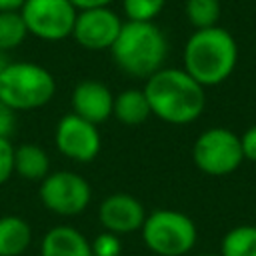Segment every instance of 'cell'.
Segmentation results:
<instances>
[{
	"label": "cell",
	"instance_id": "e0dca14e",
	"mask_svg": "<svg viewBox=\"0 0 256 256\" xmlns=\"http://www.w3.org/2000/svg\"><path fill=\"white\" fill-rule=\"evenodd\" d=\"M220 256H256V226L238 224L220 242Z\"/></svg>",
	"mask_w": 256,
	"mask_h": 256
},
{
	"label": "cell",
	"instance_id": "83f0119b",
	"mask_svg": "<svg viewBox=\"0 0 256 256\" xmlns=\"http://www.w3.org/2000/svg\"><path fill=\"white\" fill-rule=\"evenodd\" d=\"M198 256H220V254H198Z\"/></svg>",
	"mask_w": 256,
	"mask_h": 256
},
{
	"label": "cell",
	"instance_id": "30bf717a",
	"mask_svg": "<svg viewBox=\"0 0 256 256\" xmlns=\"http://www.w3.org/2000/svg\"><path fill=\"white\" fill-rule=\"evenodd\" d=\"M122 18L110 8L78 10L72 38L86 50H110L122 30Z\"/></svg>",
	"mask_w": 256,
	"mask_h": 256
},
{
	"label": "cell",
	"instance_id": "d4e9b609",
	"mask_svg": "<svg viewBox=\"0 0 256 256\" xmlns=\"http://www.w3.org/2000/svg\"><path fill=\"white\" fill-rule=\"evenodd\" d=\"M76 10H90V8H106L112 0H70Z\"/></svg>",
	"mask_w": 256,
	"mask_h": 256
},
{
	"label": "cell",
	"instance_id": "484cf974",
	"mask_svg": "<svg viewBox=\"0 0 256 256\" xmlns=\"http://www.w3.org/2000/svg\"><path fill=\"white\" fill-rule=\"evenodd\" d=\"M26 0H0V12H20Z\"/></svg>",
	"mask_w": 256,
	"mask_h": 256
},
{
	"label": "cell",
	"instance_id": "7a4b0ae2",
	"mask_svg": "<svg viewBox=\"0 0 256 256\" xmlns=\"http://www.w3.org/2000/svg\"><path fill=\"white\" fill-rule=\"evenodd\" d=\"M182 68L204 88L228 80L238 64L236 38L222 26L194 30L182 52Z\"/></svg>",
	"mask_w": 256,
	"mask_h": 256
},
{
	"label": "cell",
	"instance_id": "d6986e66",
	"mask_svg": "<svg viewBox=\"0 0 256 256\" xmlns=\"http://www.w3.org/2000/svg\"><path fill=\"white\" fill-rule=\"evenodd\" d=\"M28 36V28L20 12H0V52L18 48Z\"/></svg>",
	"mask_w": 256,
	"mask_h": 256
},
{
	"label": "cell",
	"instance_id": "7402d4cb",
	"mask_svg": "<svg viewBox=\"0 0 256 256\" xmlns=\"http://www.w3.org/2000/svg\"><path fill=\"white\" fill-rule=\"evenodd\" d=\"M14 150L12 140L0 138V186L14 176Z\"/></svg>",
	"mask_w": 256,
	"mask_h": 256
},
{
	"label": "cell",
	"instance_id": "7c38bea8",
	"mask_svg": "<svg viewBox=\"0 0 256 256\" xmlns=\"http://www.w3.org/2000/svg\"><path fill=\"white\" fill-rule=\"evenodd\" d=\"M70 106L76 116L98 126L112 116L114 94L104 82L88 78L74 86L70 94Z\"/></svg>",
	"mask_w": 256,
	"mask_h": 256
},
{
	"label": "cell",
	"instance_id": "8fae6325",
	"mask_svg": "<svg viewBox=\"0 0 256 256\" xmlns=\"http://www.w3.org/2000/svg\"><path fill=\"white\" fill-rule=\"evenodd\" d=\"M146 214L144 204L128 192H114L98 206V220L102 228L118 236L138 232L146 220Z\"/></svg>",
	"mask_w": 256,
	"mask_h": 256
},
{
	"label": "cell",
	"instance_id": "52a82bcc",
	"mask_svg": "<svg viewBox=\"0 0 256 256\" xmlns=\"http://www.w3.org/2000/svg\"><path fill=\"white\" fill-rule=\"evenodd\" d=\"M38 198L48 212L72 218L86 212V208L90 206L92 186L74 170H56L40 182Z\"/></svg>",
	"mask_w": 256,
	"mask_h": 256
},
{
	"label": "cell",
	"instance_id": "603a6c76",
	"mask_svg": "<svg viewBox=\"0 0 256 256\" xmlns=\"http://www.w3.org/2000/svg\"><path fill=\"white\" fill-rule=\"evenodd\" d=\"M16 114H18L16 110L0 102V138H8V140L12 138L16 130Z\"/></svg>",
	"mask_w": 256,
	"mask_h": 256
},
{
	"label": "cell",
	"instance_id": "ba28073f",
	"mask_svg": "<svg viewBox=\"0 0 256 256\" xmlns=\"http://www.w3.org/2000/svg\"><path fill=\"white\" fill-rule=\"evenodd\" d=\"M20 14L28 34L44 42H60L72 36L78 10L70 0H26Z\"/></svg>",
	"mask_w": 256,
	"mask_h": 256
},
{
	"label": "cell",
	"instance_id": "4316f807",
	"mask_svg": "<svg viewBox=\"0 0 256 256\" xmlns=\"http://www.w3.org/2000/svg\"><path fill=\"white\" fill-rule=\"evenodd\" d=\"M8 66V60H6V56H4V52H0V74H2V70Z\"/></svg>",
	"mask_w": 256,
	"mask_h": 256
},
{
	"label": "cell",
	"instance_id": "8992f818",
	"mask_svg": "<svg viewBox=\"0 0 256 256\" xmlns=\"http://www.w3.org/2000/svg\"><path fill=\"white\" fill-rule=\"evenodd\" d=\"M196 168L208 176H228L244 162L240 136L224 126H212L198 134L192 146Z\"/></svg>",
	"mask_w": 256,
	"mask_h": 256
},
{
	"label": "cell",
	"instance_id": "ac0fdd59",
	"mask_svg": "<svg viewBox=\"0 0 256 256\" xmlns=\"http://www.w3.org/2000/svg\"><path fill=\"white\" fill-rule=\"evenodd\" d=\"M184 14L194 30L212 28V26H218L222 4L220 0H186Z\"/></svg>",
	"mask_w": 256,
	"mask_h": 256
},
{
	"label": "cell",
	"instance_id": "5bb4252c",
	"mask_svg": "<svg viewBox=\"0 0 256 256\" xmlns=\"http://www.w3.org/2000/svg\"><path fill=\"white\" fill-rule=\"evenodd\" d=\"M14 174L28 182H42L50 174V156L40 144L24 142L14 150Z\"/></svg>",
	"mask_w": 256,
	"mask_h": 256
},
{
	"label": "cell",
	"instance_id": "ffe728a7",
	"mask_svg": "<svg viewBox=\"0 0 256 256\" xmlns=\"http://www.w3.org/2000/svg\"><path fill=\"white\" fill-rule=\"evenodd\" d=\"M164 6L166 0H122V12L130 22H154Z\"/></svg>",
	"mask_w": 256,
	"mask_h": 256
},
{
	"label": "cell",
	"instance_id": "277c9868",
	"mask_svg": "<svg viewBox=\"0 0 256 256\" xmlns=\"http://www.w3.org/2000/svg\"><path fill=\"white\" fill-rule=\"evenodd\" d=\"M56 94V80L36 62H8L0 74V102L16 112L38 110Z\"/></svg>",
	"mask_w": 256,
	"mask_h": 256
},
{
	"label": "cell",
	"instance_id": "5b68a950",
	"mask_svg": "<svg viewBox=\"0 0 256 256\" xmlns=\"http://www.w3.org/2000/svg\"><path fill=\"white\" fill-rule=\"evenodd\" d=\"M140 234L146 248L158 256H186L198 240L194 220L172 208H158L146 214Z\"/></svg>",
	"mask_w": 256,
	"mask_h": 256
},
{
	"label": "cell",
	"instance_id": "cb8c5ba5",
	"mask_svg": "<svg viewBox=\"0 0 256 256\" xmlns=\"http://www.w3.org/2000/svg\"><path fill=\"white\" fill-rule=\"evenodd\" d=\"M240 146H242L244 160L256 164V124L240 134Z\"/></svg>",
	"mask_w": 256,
	"mask_h": 256
},
{
	"label": "cell",
	"instance_id": "3957f363",
	"mask_svg": "<svg viewBox=\"0 0 256 256\" xmlns=\"http://www.w3.org/2000/svg\"><path fill=\"white\" fill-rule=\"evenodd\" d=\"M110 52L116 66L126 76L146 80L164 68L168 56V40L162 28L154 22L126 20Z\"/></svg>",
	"mask_w": 256,
	"mask_h": 256
},
{
	"label": "cell",
	"instance_id": "4fadbf2b",
	"mask_svg": "<svg viewBox=\"0 0 256 256\" xmlns=\"http://www.w3.org/2000/svg\"><path fill=\"white\" fill-rule=\"evenodd\" d=\"M40 256H92V246L78 228L62 224L42 236Z\"/></svg>",
	"mask_w": 256,
	"mask_h": 256
},
{
	"label": "cell",
	"instance_id": "44dd1931",
	"mask_svg": "<svg viewBox=\"0 0 256 256\" xmlns=\"http://www.w3.org/2000/svg\"><path fill=\"white\" fill-rule=\"evenodd\" d=\"M92 256H120L122 254V240L118 234L102 230L90 240Z\"/></svg>",
	"mask_w": 256,
	"mask_h": 256
},
{
	"label": "cell",
	"instance_id": "2e32d148",
	"mask_svg": "<svg viewBox=\"0 0 256 256\" xmlns=\"http://www.w3.org/2000/svg\"><path fill=\"white\" fill-rule=\"evenodd\" d=\"M112 116L124 126H138L146 122L152 112L142 88H126L114 94V108Z\"/></svg>",
	"mask_w": 256,
	"mask_h": 256
},
{
	"label": "cell",
	"instance_id": "6da1fadb",
	"mask_svg": "<svg viewBox=\"0 0 256 256\" xmlns=\"http://www.w3.org/2000/svg\"><path fill=\"white\" fill-rule=\"evenodd\" d=\"M144 94L152 116L166 124L184 126L198 120L206 106V88L184 68H160L146 78Z\"/></svg>",
	"mask_w": 256,
	"mask_h": 256
},
{
	"label": "cell",
	"instance_id": "9a60e30c",
	"mask_svg": "<svg viewBox=\"0 0 256 256\" xmlns=\"http://www.w3.org/2000/svg\"><path fill=\"white\" fill-rule=\"evenodd\" d=\"M32 244V226L16 214L0 216V256H22Z\"/></svg>",
	"mask_w": 256,
	"mask_h": 256
},
{
	"label": "cell",
	"instance_id": "9c48e42d",
	"mask_svg": "<svg viewBox=\"0 0 256 256\" xmlns=\"http://www.w3.org/2000/svg\"><path fill=\"white\" fill-rule=\"evenodd\" d=\"M54 144L64 158L76 164H90L102 150V136L96 124L70 112L58 120L54 130Z\"/></svg>",
	"mask_w": 256,
	"mask_h": 256
}]
</instances>
